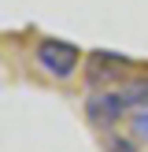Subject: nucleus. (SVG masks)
Segmentation results:
<instances>
[{"mask_svg": "<svg viewBox=\"0 0 148 152\" xmlns=\"http://www.w3.org/2000/svg\"><path fill=\"white\" fill-rule=\"evenodd\" d=\"M126 111H130V108H126V96H122V93H93V96L85 100L89 123H93V126H104V130L115 126Z\"/></svg>", "mask_w": 148, "mask_h": 152, "instance_id": "obj_2", "label": "nucleus"}, {"mask_svg": "<svg viewBox=\"0 0 148 152\" xmlns=\"http://www.w3.org/2000/svg\"><path fill=\"white\" fill-rule=\"evenodd\" d=\"M33 56H37V67H41L44 74H52V78H70V74L78 71V63H81L78 45L59 41V37H41Z\"/></svg>", "mask_w": 148, "mask_h": 152, "instance_id": "obj_1", "label": "nucleus"}, {"mask_svg": "<svg viewBox=\"0 0 148 152\" xmlns=\"http://www.w3.org/2000/svg\"><path fill=\"white\" fill-rule=\"evenodd\" d=\"M122 96H126V108L133 111V119H144L148 123V78L130 82V86L122 89Z\"/></svg>", "mask_w": 148, "mask_h": 152, "instance_id": "obj_3", "label": "nucleus"}, {"mask_svg": "<svg viewBox=\"0 0 148 152\" xmlns=\"http://www.w3.org/2000/svg\"><path fill=\"white\" fill-rule=\"evenodd\" d=\"M118 71H130L122 56H111V52H93V71H89V82H100V78H111Z\"/></svg>", "mask_w": 148, "mask_h": 152, "instance_id": "obj_4", "label": "nucleus"}, {"mask_svg": "<svg viewBox=\"0 0 148 152\" xmlns=\"http://www.w3.org/2000/svg\"><path fill=\"white\" fill-rule=\"evenodd\" d=\"M111 152H137L133 141H111Z\"/></svg>", "mask_w": 148, "mask_h": 152, "instance_id": "obj_5", "label": "nucleus"}]
</instances>
